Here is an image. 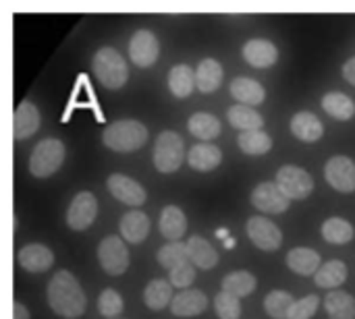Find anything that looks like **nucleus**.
<instances>
[{"mask_svg":"<svg viewBox=\"0 0 355 319\" xmlns=\"http://www.w3.org/2000/svg\"><path fill=\"white\" fill-rule=\"evenodd\" d=\"M158 54H160V44L152 31L139 29L133 33V37L129 42V58L133 60V64H137L141 69L152 66L158 60Z\"/></svg>","mask_w":355,"mask_h":319,"instance_id":"11","label":"nucleus"},{"mask_svg":"<svg viewBox=\"0 0 355 319\" xmlns=\"http://www.w3.org/2000/svg\"><path fill=\"white\" fill-rule=\"evenodd\" d=\"M229 122L235 127V129H241L243 133L248 131H262V114L252 108V106H243V104H235L231 110H229Z\"/></svg>","mask_w":355,"mask_h":319,"instance_id":"27","label":"nucleus"},{"mask_svg":"<svg viewBox=\"0 0 355 319\" xmlns=\"http://www.w3.org/2000/svg\"><path fill=\"white\" fill-rule=\"evenodd\" d=\"M187 253H189V262L200 270H210L218 264L216 249L202 237H191L187 241Z\"/></svg>","mask_w":355,"mask_h":319,"instance_id":"24","label":"nucleus"},{"mask_svg":"<svg viewBox=\"0 0 355 319\" xmlns=\"http://www.w3.org/2000/svg\"><path fill=\"white\" fill-rule=\"evenodd\" d=\"M295 299L285 291H272L264 299V309L272 319H289V311L293 307Z\"/></svg>","mask_w":355,"mask_h":319,"instance_id":"36","label":"nucleus"},{"mask_svg":"<svg viewBox=\"0 0 355 319\" xmlns=\"http://www.w3.org/2000/svg\"><path fill=\"white\" fill-rule=\"evenodd\" d=\"M343 77H345V81H349L352 85H355V56L343 64Z\"/></svg>","mask_w":355,"mask_h":319,"instance_id":"42","label":"nucleus"},{"mask_svg":"<svg viewBox=\"0 0 355 319\" xmlns=\"http://www.w3.org/2000/svg\"><path fill=\"white\" fill-rule=\"evenodd\" d=\"M193 280H196V266L191 262H187V264H183V266H179V268H175L171 272V280L168 282L173 286L181 289V291H187Z\"/></svg>","mask_w":355,"mask_h":319,"instance_id":"40","label":"nucleus"},{"mask_svg":"<svg viewBox=\"0 0 355 319\" xmlns=\"http://www.w3.org/2000/svg\"><path fill=\"white\" fill-rule=\"evenodd\" d=\"M108 191L114 199H119L125 206H141L146 201L144 187L125 174H110L108 176Z\"/></svg>","mask_w":355,"mask_h":319,"instance_id":"13","label":"nucleus"},{"mask_svg":"<svg viewBox=\"0 0 355 319\" xmlns=\"http://www.w3.org/2000/svg\"><path fill=\"white\" fill-rule=\"evenodd\" d=\"M148 139V129L139 120H116L108 125L102 133V141L106 147L119 154L139 149Z\"/></svg>","mask_w":355,"mask_h":319,"instance_id":"2","label":"nucleus"},{"mask_svg":"<svg viewBox=\"0 0 355 319\" xmlns=\"http://www.w3.org/2000/svg\"><path fill=\"white\" fill-rule=\"evenodd\" d=\"M37 129H40V110L29 102H21L12 116V137L27 139Z\"/></svg>","mask_w":355,"mask_h":319,"instance_id":"16","label":"nucleus"},{"mask_svg":"<svg viewBox=\"0 0 355 319\" xmlns=\"http://www.w3.org/2000/svg\"><path fill=\"white\" fill-rule=\"evenodd\" d=\"M12 319H29V311H27L25 305L19 303V301L12 303Z\"/></svg>","mask_w":355,"mask_h":319,"instance_id":"43","label":"nucleus"},{"mask_svg":"<svg viewBox=\"0 0 355 319\" xmlns=\"http://www.w3.org/2000/svg\"><path fill=\"white\" fill-rule=\"evenodd\" d=\"M324 176H327V183L339 193L355 191V162L347 156L331 158L324 166Z\"/></svg>","mask_w":355,"mask_h":319,"instance_id":"8","label":"nucleus"},{"mask_svg":"<svg viewBox=\"0 0 355 319\" xmlns=\"http://www.w3.org/2000/svg\"><path fill=\"white\" fill-rule=\"evenodd\" d=\"M231 95L239 104H243V106H256V104H262L264 102L266 91H264V87L256 79L237 77V79L231 81Z\"/></svg>","mask_w":355,"mask_h":319,"instance_id":"20","label":"nucleus"},{"mask_svg":"<svg viewBox=\"0 0 355 319\" xmlns=\"http://www.w3.org/2000/svg\"><path fill=\"white\" fill-rule=\"evenodd\" d=\"M208 307V299L202 291L196 289H187L175 295L173 303H171V311L177 318H196L200 316L204 309Z\"/></svg>","mask_w":355,"mask_h":319,"instance_id":"14","label":"nucleus"},{"mask_svg":"<svg viewBox=\"0 0 355 319\" xmlns=\"http://www.w3.org/2000/svg\"><path fill=\"white\" fill-rule=\"evenodd\" d=\"M291 133L297 139L306 141V143H314V141H318L322 137L324 127H322V122H320V118L316 114L304 110V112H297L291 118Z\"/></svg>","mask_w":355,"mask_h":319,"instance_id":"18","label":"nucleus"},{"mask_svg":"<svg viewBox=\"0 0 355 319\" xmlns=\"http://www.w3.org/2000/svg\"><path fill=\"white\" fill-rule=\"evenodd\" d=\"M185 158V143L175 131H164L154 143V166L160 172H175Z\"/></svg>","mask_w":355,"mask_h":319,"instance_id":"5","label":"nucleus"},{"mask_svg":"<svg viewBox=\"0 0 355 319\" xmlns=\"http://www.w3.org/2000/svg\"><path fill=\"white\" fill-rule=\"evenodd\" d=\"M119 228H121V237H125L129 243L137 245L150 235V218L144 212L133 210V212L123 216Z\"/></svg>","mask_w":355,"mask_h":319,"instance_id":"21","label":"nucleus"},{"mask_svg":"<svg viewBox=\"0 0 355 319\" xmlns=\"http://www.w3.org/2000/svg\"><path fill=\"white\" fill-rule=\"evenodd\" d=\"M223 160V152L212 145V143H198L191 147V152L187 154V162L193 170H200V172H208V170H214Z\"/></svg>","mask_w":355,"mask_h":319,"instance_id":"22","label":"nucleus"},{"mask_svg":"<svg viewBox=\"0 0 355 319\" xmlns=\"http://www.w3.org/2000/svg\"><path fill=\"white\" fill-rule=\"evenodd\" d=\"M314 280H316V286L337 291V286H341L347 280V266L341 259H331V262L322 264V268L316 272Z\"/></svg>","mask_w":355,"mask_h":319,"instance_id":"28","label":"nucleus"},{"mask_svg":"<svg viewBox=\"0 0 355 319\" xmlns=\"http://www.w3.org/2000/svg\"><path fill=\"white\" fill-rule=\"evenodd\" d=\"M96 216H98V199L94 197V193L83 191V193H77L75 199L71 201L67 210V224L73 230H85L92 226Z\"/></svg>","mask_w":355,"mask_h":319,"instance_id":"10","label":"nucleus"},{"mask_svg":"<svg viewBox=\"0 0 355 319\" xmlns=\"http://www.w3.org/2000/svg\"><path fill=\"white\" fill-rule=\"evenodd\" d=\"M248 237L262 251H277L283 243V233L279 230V226L260 216L248 220Z\"/></svg>","mask_w":355,"mask_h":319,"instance_id":"12","label":"nucleus"},{"mask_svg":"<svg viewBox=\"0 0 355 319\" xmlns=\"http://www.w3.org/2000/svg\"><path fill=\"white\" fill-rule=\"evenodd\" d=\"M98 311L106 319L121 316V311H123V299H121V295L116 291H112V289L102 291V295L98 299Z\"/></svg>","mask_w":355,"mask_h":319,"instance_id":"39","label":"nucleus"},{"mask_svg":"<svg viewBox=\"0 0 355 319\" xmlns=\"http://www.w3.org/2000/svg\"><path fill=\"white\" fill-rule=\"evenodd\" d=\"M92 69H94L98 81L108 89H121L127 83V77H129L125 58L110 46L100 48L96 52Z\"/></svg>","mask_w":355,"mask_h":319,"instance_id":"3","label":"nucleus"},{"mask_svg":"<svg viewBox=\"0 0 355 319\" xmlns=\"http://www.w3.org/2000/svg\"><path fill=\"white\" fill-rule=\"evenodd\" d=\"M252 206L264 214H283L289 210L291 199L277 187V183H260L252 195Z\"/></svg>","mask_w":355,"mask_h":319,"instance_id":"9","label":"nucleus"},{"mask_svg":"<svg viewBox=\"0 0 355 319\" xmlns=\"http://www.w3.org/2000/svg\"><path fill=\"white\" fill-rule=\"evenodd\" d=\"M275 183L289 199H306L314 189V179L310 176V172L291 164L279 168Z\"/></svg>","mask_w":355,"mask_h":319,"instance_id":"6","label":"nucleus"},{"mask_svg":"<svg viewBox=\"0 0 355 319\" xmlns=\"http://www.w3.org/2000/svg\"><path fill=\"white\" fill-rule=\"evenodd\" d=\"M168 87H171L173 95H177V98H187V95L198 87L193 69L187 66V64H177V66H173V71L168 73Z\"/></svg>","mask_w":355,"mask_h":319,"instance_id":"29","label":"nucleus"},{"mask_svg":"<svg viewBox=\"0 0 355 319\" xmlns=\"http://www.w3.org/2000/svg\"><path fill=\"white\" fill-rule=\"evenodd\" d=\"M214 309H216V316L220 319H239L241 316V303L237 297L220 291L214 299Z\"/></svg>","mask_w":355,"mask_h":319,"instance_id":"38","label":"nucleus"},{"mask_svg":"<svg viewBox=\"0 0 355 319\" xmlns=\"http://www.w3.org/2000/svg\"><path fill=\"white\" fill-rule=\"evenodd\" d=\"M256 289V276L250 274V272H231L223 278V291L241 299V297H248L250 293H254Z\"/></svg>","mask_w":355,"mask_h":319,"instance_id":"32","label":"nucleus"},{"mask_svg":"<svg viewBox=\"0 0 355 319\" xmlns=\"http://www.w3.org/2000/svg\"><path fill=\"white\" fill-rule=\"evenodd\" d=\"M189 262V253H187V243H168L158 251V264L166 270H175L183 264Z\"/></svg>","mask_w":355,"mask_h":319,"instance_id":"37","label":"nucleus"},{"mask_svg":"<svg viewBox=\"0 0 355 319\" xmlns=\"http://www.w3.org/2000/svg\"><path fill=\"white\" fill-rule=\"evenodd\" d=\"M48 305L54 313L67 319L83 316L87 301H85V295H83L77 278L71 272L60 270L52 276V280L48 284Z\"/></svg>","mask_w":355,"mask_h":319,"instance_id":"1","label":"nucleus"},{"mask_svg":"<svg viewBox=\"0 0 355 319\" xmlns=\"http://www.w3.org/2000/svg\"><path fill=\"white\" fill-rule=\"evenodd\" d=\"M324 309L331 319H355V297L345 291H331L324 299Z\"/></svg>","mask_w":355,"mask_h":319,"instance_id":"25","label":"nucleus"},{"mask_svg":"<svg viewBox=\"0 0 355 319\" xmlns=\"http://www.w3.org/2000/svg\"><path fill=\"white\" fill-rule=\"evenodd\" d=\"M243 58L256 69H266V66H272L277 62L279 52H277V46L272 42L256 37L243 46Z\"/></svg>","mask_w":355,"mask_h":319,"instance_id":"15","label":"nucleus"},{"mask_svg":"<svg viewBox=\"0 0 355 319\" xmlns=\"http://www.w3.org/2000/svg\"><path fill=\"white\" fill-rule=\"evenodd\" d=\"M19 264L23 270L27 272H46L50 270V266L54 264V255L46 245L33 243V245H25L19 255H17Z\"/></svg>","mask_w":355,"mask_h":319,"instance_id":"17","label":"nucleus"},{"mask_svg":"<svg viewBox=\"0 0 355 319\" xmlns=\"http://www.w3.org/2000/svg\"><path fill=\"white\" fill-rule=\"evenodd\" d=\"M187 230V218L177 206H166L160 214V233L171 243H177Z\"/></svg>","mask_w":355,"mask_h":319,"instance_id":"23","label":"nucleus"},{"mask_svg":"<svg viewBox=\"0 0 355 319\" xmlns=\"http://www.w3.org/2000/svg\"><path fill=\"white\" fill-rule=\"evenodd\" d=\"M318 297L316 295H308L302 301H295L291 311H289V319H312V316L318 309Z\"/></svg>","mask_w":355,"mask_h":319,"instance_id":"41","label":"nucleus"},{"mask_svg":"<svg viewBox=\"0 0 355 319\" xmlns=\"http://www.w3.org/2000/svg\"><path fill=\"white\" fill-rule=\"evenodd\" d=\"M98 259L102 270L110 276H121L129 268V251L119 237H106L100 241Z\"/></svg>","mask_w":355,"mask_h":319,"instance_id":"7","label":"nucleus"},{"mask_svg":"<svg viewBox=\"0 0 355 319\" xmlns=\"http://www.w3.org/2000/svg\"><path fill=\"white\" fill-rule=\"evenodd\" d=\"M64 143L60 139H42L35 147L33 154L29 158V172L37 179H46L50 174H54L62 162H64Z\"/></svg>","mask_w":355,"mask_h":319,"instance_id":"4","label":"nucleus"},{"mask_svg":"<svg viewBox=\"0 0 355 319\" xmlns=\"http://www.w3.org/2000/svg\"><path fill=\"white\" fill-rule=\"evenodd\" d=\"M187 127H189V133L200 139H214L220 133V120L210 112H196L189 118Z\"/></svg>","mask_w":355,"mask_h":319,"instance_id":"33","label":"nucleus"},{"mask_svg":"<svg viewBox=\"0 0 355 319\" xmlns=\"http://www.w3.org/2000/svg\"><path fill=\"white\" fill-rule=\"evenodd\" d=\"M322 108L337 120H349L355 114L354 100L343 91H329L322 98Z\"/></svg>","mask_w":355,"mask_h":319,"instance_id":"31","label":"nucleus"},{"mask_svg":"<svg viewBox=\"0 0 355 319\" xmlns=\"http://www.w3.org/2000/svg\"><path fill=\"white\" fill-rule=\"evenodd\" d=\"M287 266L302 276H316V272L322 268L320 255L314 249L308 247H295L287 253Z\"/></svg>","mask_w":355,"mask_h":319,"instance_id":"19","label":"nucleus"},{"mask_svg":"<svg viewBox=\"0 0 355 319\" xmlns=\"http://www.w3.org/2000/svg\"><path fill=\"white\" fill-rule=\"evenodd\" d=\"M322 237L329 243L345 245V243H349L354 239V226L347 220H343V218H329L322 224Z\"/></svg>","mask_w":355,"mask_h":319,"instance_id":"35","label":"nucleus"},{"mask_svg":"<svg viewBox=\"0 0 355 319\" xmlns=\"http://www.w3.org/2000/svg\"><path fill=\"white\" fill-rule=\"evenodd\" d=\"M223 81V66L218 60L214 58H204L196 71V83H198V89L202 93H210L214 89H218Z\"/></svg>","mask_w":355,"mask_h":319,"instance_id":"26","label":"nucleus"},{"mask_svg":"<svg viewBox=\"0 0 355 319\" xmlns=\"http://www.w3.org/2000/svg\"><path fill=\"white\" fill-rule=\"evenodd\" d=\"M237 143H239L241 152L248 154V156H262V154L270 152V147H272V139L264 131H248V133H241L237 137Z\"/></svg>","mask_w":355,"mask_h":319,"instance_id":"34","label":"nucleus"},{"mask_svg":"<svg viewBox=\"0 0 355 319\" xmlns=\"http://www.w3.org/2000/svg\"><path fill=\"white\" fill-rule=\"evenodd\" d=\"M173 299H175V297H173V284L166 282V280H162V278L152 280V282L146 286V291H144V301H146V305H148L150 309H154V311L164 309L166 305L173 303Z\"/></svg>","mask_w":355,"mask_h":319,"instance_id":"30","label":"nucleus"}]
</instances>
